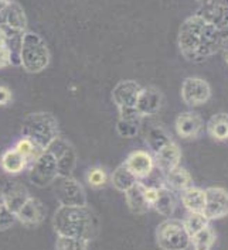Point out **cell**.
Here are the masks:
<instances>
[{
	"label": "cell",
	"mask_w": 228,
	"mask_h": 250,
	"mask_svg": "<svg viewBox=\"0 0 228 250\" xmlns=\"http://www.w3.org/2000/svg\"><path fill=\"white\" fill-rule=\"evenodd\" d=\"M90 242L77 239V237L57 236L55 240V250H87Z\"/></svg>",
	"instance_id": "32"
},
{
	"label": "cell",
	"mask_w": 228,
	"mask_h": 250,
	"mask_svg": "<svg viewBox=\"0 0 228 250\" xmlns=\"http://www.w3.org/2000/svg\"><path fill=\"white\" fill-rule=\"evenodd\" d=\"M208 222L210 221L207 219V216L204 213H197V212H190L187 218L183 221L184 228H186V230H187L190 237L194 236L196 233H199L204 228H207Z\"/></svg>",
	"instance_id": "29"
},
{
	"label": "cell",
	"mask_w": 228,
	"mask_h": 250,
	"mask_svg": "<svg viewBox=\"0 0 228 250\" xmlns=\"http://www.w3.org/2000/svg\"><path fill=\"white\" fill-rule=\"evenodd\" d=\"M211 88L202 78H186L182 85V99L188 106H200L208 102Z\"/></svg>",
	"instance_id": "10"
},
{
	"label": "cell",
	"mask_w": 228,
	"mask_h": 250,
	"mask_svg": "<svg viewBox=\"0 0 228 250\" xmlns=\"http://www.w3.org/2000/svg\"><path fill=\"white\" fill-rule=\"evenodd\" d=\"M22 136L31 140L41 150H47L60 137L58 120L48 112L30 113L23 120Z\"/></svg>",
	"instance_id": "3"
},
{
	"label": "cell",
	"mask_w": 228,
	"mask_h": 250,
	"mask_svg": "<svg viewBox=\"0 0 228 250\" xmlns=\"http://www.w3.org/2000/svg\"><path fill=\"white\" fill-rule=\"evenodd\" d=\"M197 16H200L207 23L221 31L228 24V6L215 4L210 1L197 12Z\"/></svg>",
	"instance_id": "20"
},
{
	"label": "cell",
	"mask_w": 228,
	"mask_h": 250,
	"mask_svg": "<svg viewBox=\"0 0 228 250\" xmlns=\"http://www.w3.org/2000/svg\"><path fill=\"white\" fill-rule=\"evenodd\" d=\"M123 194L126 199V205L134 215H145L146 212L150 211V207L145 197V185L142 184V181H137Z\"/></svg>",
	"instance_id": "19"
},
{
	"label": "cell",
	"mask_w": 228,
	"mask_h": 250,
	"mask_svg": "<svg viewBox=\"0 0 228 250\" xmlns=\"http://www.w3.org/2000/svg\"><path fill=\"white\" fill-rule=\"evenodd\" d=\"M207 132L217 142L228 140V113H217L207 122Z\"/></svg>",
	"instance_id": "25"
},
{
	"label": "cell",
	"mask_w": 228,
	"mask_h": 250,
	"mask_svg": "<svg viewBox=\"0 0 228 250\" xmlns=\"http://www.w3.org/2000/svg\"><path fill=\"white\" fill-rule=\"evenodd\" d=\"M28 167V181L34 187L46 188L58 178L57 160L50 150L43 151Z\"/></svg>",
	"instance_id": "6"
},
{
	"label": "cell",
	"mask_w": 228,
	"mask_h": 250,
	"mask_svg": "<svg viewBox=\"0 0 228 250\" xmlns=\"http://www.w3.org/2000/svg\"><path fill=\"white\" fill-rule=\"evenodd\" d=\"M47 150H50L57 160L58 178L71 177L77 167V151L72 145L67 140L58 137Z\"/></svg>",
	"instance_id": "8"
},
{
	"label": "cell",
	"mask_w": 228,
	"mask_h": 250,
	"mask_svg": "<svg viewBox=\"0 0 228 250\" xmlns=\"http://www.w3.org/2000/svg\"><path fill=\"white\" fill-rule=\"evenodd\" d=\"M58 183L55 187V198L63 207H85L87 194L78 180L71 177L57 178Z\"/></svg>",
	"instance_id": "7"
},
{
	"label": "cell",
	"mask_w": 228,
	"mask_h": 250,
	"mask_svg": "<svg viewBox=\"0 0 228 250\" xmlns=\"http://www.w3.org/2000/svg\"><path fill=\"white\" fill-rule=\"evenodd\" d=\"M145 142H146L149 148L153 151V154H156L161 147H164L167 143H170L172 139L163 127L152 126V127H149L148 132L145 134Z\"/></svg>",
	"instance_id": "27"
},
{
	"label": "cell",
	"mask_w": 228,
	"mask_h": 250,
	"mask_svg": "<svg viewBox=\"0 0 228 250\" xmlns=\"http://www.w3.org/2000/svg\"><path fill=\"white\" fill-rule=\"evenodd\" d=\"M10 65H13L12 50L4 40L0 39V69H4Z\"/></svg>",
	"instance_id": "34"
},
{
	"label": "cell",
	"mask_w": 228,
	"mask_h": 250,
	"mask_svg": "<svg viewBox=\"0 0 228 250\" xmlns=\"http://www.w3.org/2000/svg\"><path fill=\"white\" fill-rule=\"evenodd\" d=\"M175 127L179 137L196 139L203 130V120L196 112H183L176 119Z\"/></svg>",
	"instance_id": "17"
},
{
	"label": "cell",
	"mask_w": 228,
	"mask_h": 250,
	"mask_svg": "<svg viewBox=\"0 0 228 250\" xmlns=\"http://www.w3.org/2000/svg\"><path fill=\"white\" fill-rule=\"evenodd\" d=\"M208 221L221 219L228 215V191L221 187L205 189V207L203 212Z\"/></svg>",
	"instance_id": "9"
},
{
	"label": "cell",
	"mask_w": 228,
	"mask_h": 250,
	"mask_svg": "<svg viewBox=\"0 0 228 250\" xmlns=\"http://www.w3.org/2000/svg\"><path fill=\"white\" fill-rule=\"evenodd\" d=\"M14 148H16L20 154H23V156L30 161V164H31L36 158L39 157L43 151H46V150H41L39 146H36L31 140H28L26 137H22V139L14 145Z\"/></svg>",
	"instance_id": "31"
},
{
	"label": "cell",
	"mask_w": 228,
	"mask_h": 250,
	"mask_svg": "<svg viewBox=\"0 0 228 250\" xmlns=\"http://www.w3.org/2000/svg\"><path fill=\"white\" fill-rule=\"evenodd\" d=\"M156 242L161 250H187L191 245V237L183 221L167 218L156 229Z\"/></svg>",
	"instance_id": "5"
},
{
	"label": "cell",
	"mask_w": 228,
	"mask_h": 250,
	"mask_svg": "<svg viewBox=\"0 0 228 250\" xmlns=\"http://www.w3.org/2000/svg\"><path fill=\"white\" fill-rule=\"evenodd\" d=\"M180 199L188 212H197V213L204 212V207H205V191L204 189L190 187L183 192H180Z\"/></svg>",
	"instance_id": "24"
},
{
	"label": "cell",
	"mask_w": 228,
	"mask_h": 250,
	"mask_svg": "<svg viewBox=\"0 0 228 250\" xmlns=\"http://www.w3.org/2000/svg\"><path fill=\"white\" fill-rule=\"evenodd\" d=\"M53 229L57 236H68L92 242L99 235V219L88 205H60L53 216Z\"/></svg>",
	"instance_id": "2"
},
{
	"label": "cell",
	"mask_w": 228,
	"mask_h": 250,
	"mask_svg": "<svg viewBox=\"0 0 228 250\" xmlns=\"http://www.w3.org/2000/svg\"><path fill=\"white\" fill-rule=\"evenodd\" d=\"M13 99V95H12V91L4 86V85H0V106H6L9 105Z\"/></svg>",
	"instance_id": "35"
},
{
	"label": "cell",
	"mask_w": 228,
	"mask_h": 250,
	"mask_svg": "<svg viewBox=\"0 0 228 250\" xmlns=\"http://www.w3.org/2000/svg\"><path fill=\"white\" fill-rule=\"evenodd\" d=\"M1 195H3L6 207L9 208V211L12 212L14 216L28 201V198L31 197L26 185L22 184L20 181H9L7 184L3 185Z\"/></svg>",
	"instance_id": "13"
},
{
	"label": "cell",
	"mask_w": 228,
	"mask_h": 250,
	"mask_svg": "<svg viewBox=\"0 0 228 250\" xmlns=\"http://www.w3.org/2000/svg\"><path fill=\"white\" fill-rule=\"evenodd\" d=\"M85 180H87V183H88L90 187L98 189V188H104L109 183V175H108L107 170L104 167L96 166V167H91L87 171Z\"/></svg>",
	"instance_id": "30"
},
{
	"label": "cell",
	"mask_w": 228,
	"mask_h": 250,
	"mask_svg": "<svg viewBox=\"0 0 228 250\" xmlns=\"http://www.w3.org/2000/svg\"><path fill=\"white\" fill-rule=\"evenodd\" d=\"M179 50L191 62H202L221 50V31L200 16L194 14L186 19L179 30Z\"/></svg>",
	"instance_id": "1"
},
{
	"label": "cell",
	"mask_w": 228,
	"mask_h": 250,
	"mask_svg": "<svg viewBox=\"0 0 228 250\" xmlns=\"http://www.w3.org/2000/svg\"><path fill=\"white\" fill-rule=\"evenodd\" d=\"M30 161L23 154H20L16 148H7L1 156H0V167L1 170L7 174H20L28 168Z\"/></svg>",
	"instance_id": "21"
},
{
	"label": "cell",
	"mask_w": 228,
	"mask_h": 250,
	"mask_svg": "<svg viewBox=\"0 0 228 250\" xmlns=\"http://www.w3.org/2000/svg\"><path fill=\"white\" fill-rule=\"evenodd\" d=\"M139 180L135 177L132 172L129 171V168L122 163L121 166H118L112 175H111V184L114 185L115 189L121 191V192H126L131 187H134Z\"/></svg>",
	"instance_id": "26"
},
{
	"label": "cell",
	"mask_w": 228,
	"mask_h": 250,
	"mask_svg": "<svg viewBox=\"0 0 228 250\" xmlns=\"http://www.w3.org/2000/svg\"><path fill=\"white\" fill-rule=\"evenodd\" d=\"M155 166L160 170L163 174L169 172L170 170L180 166L182 160V151L180 147L175 142H170L155 154Z\"/></svg>",
	"instance_id": "18"
},
{
	"label": "cell",
	"mask_w": 228,
	"mask_h": 250,
	"mask_svg": "<svg viewBox=\"0 0 228 250\" xmlns=\"http://www.w3.org/2000/svg\"><path fill=\"white\" fill-rule=\"evenodd\" d=\"M51 55L47 42L40 34L26 31L22 37L20 50H19V65L28 74H40L48 64Z\"/></svg>",
	"instance_id": "4"
},
{
	"label": "cell",
	"mask_w": 228,
	"mask_h": 250,
	"mask_svg": "<svg viewBox=\"0 0 228 250\" xmlns=\"http://www.w3.org/2000/svg\"><path fill=\"white\" fill-rule=\"evenodd\" d=\"M164 180H166V187L170 188L175 192H183L184 189L193 187V177H191V174L186 168L180 167V166H177L176 168L166 172L164 174Z\"/></svg>",
	"instance_id": "23"
},
{
	"label": "cell",
	"mask_w": 228,
	"mask_h": 250,
	"mask_svg": "<svg viewBox=\"0 0 228 250\" xmlns=\"http://www.w3.org/2000/svg\"><path fill=\"white\" fill-rule=\"evenodd\" d=\"M211 3L215 4H223V6H228V0H210Z\"/></svg>",
	"instance_id": "37"
},
{
	"label": "cell",
	"mask_w": 228,
	"mask_h": 250,
	"mask_svg": "<svg viewBox=\"0 0 228 250\" xmlns=\"http://www.w3.org/2000/svg\"><path fill=\"white\" fill-rule=\"evenodd\" d=\"M16 216L12 212L9 211V208L4 204V199L1 195V188H0V230H7L16 224Z\"/></svg>",
	"instance_id": "33"
},
{
	"label": "cell",
	"mask_w": 228,
	"mask_h": 250,
	"mask_svg": "<svg viewBox=\"0 0 228 250\" xmlns=\"http://www.w3.org/2000/svg\"><path fill=\"white\" fill-rule=\"evenodd\" d=\"M47 209L39 198L30 197L26 204L16 213V221L27 228H36L46 219Z\"/></svg>",
	"instance_id": "12"
},
{
	"label": "cell",
	"mask_w": 228,
	"mask_h": 250,
	"mask_svg": "<svg viewBox=\"0 0 228 250\" xmlns=\"http://www.w3.org/2000/svg\"><path fill=\"white\" fill-rule=\"evenodd\" d=\"M214 242L215 233L210 226L204 228L199 233L191 236V245L194 250H210L213 248Z\"/></svg>",
	"instance_id": "28"
},
{
	"label": "cell",
	"mask_w": 228,
	"mask_h": 250,
	"mask_svg": "<svg viewBox=\"0 0 228 250\" xmlns=\"http://www.w3.org/2000/svg\"><path fill=\"white\" fill-rule=\"evenodd\" d=\"M142 86L134 79L119 81L112 89V102L119 109L136 107L137 99L142 92Z\"/></svg>",
	"instance_id": "11"
},
{
	"label": "cell",
	"mask_w": 228,
	"mask_h": 250,
	"mask_svg": "<svg viewBox=\"0 0 228 250\" xmlns=\"http://www.w3.org/2000/svg\"><path fill=\"white\" fill-rule=\"evenodd\" d=\"M9 1H10V0H0V12H1L3 9H4V6H6V4H7Z\"/></svg>",
	"instance_id": "39"
},
{
	"label": "cell",
	"mask_w": 228,
	"mask_h": 250,
	"mask_svg": "<svg viewBox=\"0 0 228 250\" xmlns=\"http://www.w3.org/2000/svg\"><path fill=\"white\" fill-rule=\"evenodd\" d=\"M161 105H163V95L160 91L155 86H149L142 89L136 104V110L142 115V118H146V116L158 115L160 112Z\"/></svg>",
	"instance_id": "16"
},
{
	"label": "cell",
	"mask_w": 228,
	"mask_h": 250,
	"mask_svg": "<svg viewBox=\"0 0 228 250\" xmlns=\"http://www.w3.org/2000/svg\"><path fill=\"white\" fill-rule=\"evenodd\" d=\"M123 164L129 168V171L132 172L139 181L149 177L156 167L153 156L145 150H136L134 153H131Z\"/></svg>",
	"instance_id": "14"
},
{
	"label": "cell",
	"mask_w": 228,
	"mask_h": 250,
	"mask_svg": "<svg viewBox=\"0 0 228 250\" xmlns=\"http://www.w3.org/2000/svg\"><path fill=\"white\" fill-rule=\"evenodd\" d=\"M152 209H155L164 218H170L176 209L175 191H172L166 185L158 188V195L152 204Z\"/></svg>",
	"instance_id": "22"
},
{
	"label": "cell",
	"mask_w": 228,
	"mask_h": 250,
	"mask_svg": "<svg viewBox=\"0 0 228 250\" xmlns=\"http://www.w3.org/2000/svg\"><path fill=\"white\" fill-rule=\"evenodd\" d=\"M142 115L136 110V107L119 109V118L116 122V132L123 139H134L139 133L142 126Z\"/></svg>",
	"instance_id": "15"
},
{
	"label": "cell",
	"mask_w": 228,
	"mask_h": 250,
	"mask_svg": "<svg viewBox=\"0 0 228 250\" xmlns=\"http://www.w3.org/2000/svg\"><path fill=\"white\" fill-rule=\"evenodd\" d=\"M221 36H223V39H228V24L221 30Z\"/></svg>",
	"instance_id": "38"
},
{
	"label": "cell",
	"mask_w": 228,
	"mask_h": 250,
	"mask_svg": "<svg viewBox=\"0 0 228 250\" xmlns=\"http://www.w3.org/2000/svg\"><path fill=\"white\" fill-rule=\"evenodd\" d=\"M220 51H223L224 58H226V61H227L228 64V39H223V44H221V50Z\"/></svg>",
	"instance_id": "36"
}]
</instances>
